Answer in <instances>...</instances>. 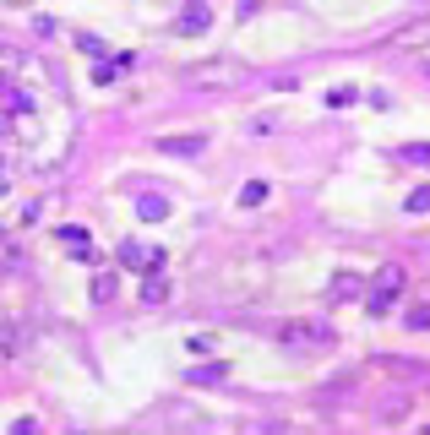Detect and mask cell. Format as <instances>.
<instances>
[{
	"mask_svg": "<svg viewBox=\"0 0 430 435\" xmlns=\"http://www.w3.org/2000/svg\"><path fill=\"white\" fill-rule=\"evenodd\" d=\"M403 158H414V164H430V147H403Z\"/></svg>",
	"mask_w": 430,
	"mask_h": 435,
	"instance_id": "2e32d148",
	"label": "cell"
},
{
	"mask_svg": "<svg viewBox=\"0 0 430 435\" xmlns=\"http://www.w3.org/2000/svg\"><path fill=\"white\" fill-rule=\"evenodd\" d=\"M120 261H125V267H137V261H147V250L137 245V240H125V245H120Z\"/></svg>",
	"mask_w": 430,
	"mask_h": 435,
	"instance_id": "30bf717a",
	"label": "cell"
},
{
	"mask_svg": "<svg viewBox=\"0 0 430 435\" xmlns=\"http://www.w3.org/2000/svg\"><path fill=\"white\" fill-rule=\"evenodd\" d=\"M409 212H430V186H419V190L409 196Z\"/></svg>",
	"mask_w": 430,
	"mask_h": 435,
	"instance_id": "7c38bea8",
	"label": "cell"
},
{
	"mask_svg": "<svg viewBox=\"0 0 430 435\" xmlns=\"http://www.w3.org/2000/svg\"><path fill=\"white\" fill-rule=\"evenodd\" d=\"M22 349V327H0V359H17Z\"/></svg>",
	"mask_w": 430,
	"mask_h": 435,
	"instance_id": "8992f818",
	"label": "cell"
},
{
	"mask_svg": "<svg viewBox=\"0 0 430 435\" xmlns=\"http://www.w3.org/2000/svg\"><path fill=\"white\" fill-rule=\"evenodd\" d=\"M207 27H213V6H202V0H191L180 17H175V33H180V39H196Z\"/></svg>",
	"mask_w": 430,
	"mask_h": 435,
	"instance_id": "3957f363",
	"label": "cell"
},
{
	"mask_svg": "<svg viewBox=\"0 0 430 435\" xmlns=\"http://www.w3.org/2000/svg\"><path fill=\"white\" fill-rule=\"evenodd\" d=\"M137 218L158 223V218H169V202H164V196H137Z\"/></svg>",
	"mask_w": 430,
	"mask_h": 435,
	"instance_id": "277c9868",
	"label": "cell"
},
{
	"mask_svg": "<svg viewBox=\"0 0 430 435\" xmlns=\"http://www.w3.org/2000/svg\"><path fill=\"white\" fill-rule=\"evenodd\" d=\"M164 299H169V283L158 278V272H153V283L142 289V305H164Z\"/></svg>",
	"mask_w": 430,
	"mask_h": 435,
	"instance_id": "ba28073f",
	"label": "cell"
},
{
	"mask_svg": "<svg viewBox=\"0 0 430 435\" xmlns=\"http://www.w3.org/2000/svg\"><path fill=\"white\" fill-rule=\"evenodd\" d=\"M409 327H419V332L430 327V305H414V316H409Z\"/></svg>",
	"mask_w": 430,
	"mask_h": 435,
	"instance_id": "9a60e30c",
	"label": "cell"
},
{
	"mask_svg": "<svg viewBox=\"0 0 430 435\" xmlns=\"http://www.w3.org/2000/svg\"><path fill=\"white\" fill-rule=\"evenodd\" d=\"M398 289H403V267H381V272H376V283H370L365 311H370V316H387L392 299H398Z\"/></svg>",
	"mask_w": 430,
	"mask_h": 435,
	"instance_id": "6da1fadb",
	"label": "cell"
},
{
	"mask_svg": "<svg viewBox=\"0 0 430 435\" xmlns=\"http://www.w3.org/2000/svg\"><path fill=\"white\" fill-rule=\"evenodd\" d=\"M207 136H164V152H202Z\"/></svg>",
	"mask_w": 430,
	"mask_h": 435,
	"instance_id": "5b68a950",
	"label": "cell"
},
{
	"mask_svg": "<svg viewBox=\"0 0 430 435\" xmlns=\"http://www.w3.org/2000/svg\"><path fill=\"white\" fill-rule=\"evenodd\" d=\"M278 343L284 349H310V343H327V327L322 321H284L278 327Z\"/></svg>",
	"mask_w": 430,
	"mask_h": 435,
	"instance_id": "7a4b0ae2",
	"label": "cell"
},
{
	"mask_svg": "<svg viewBox=\"0 0 430 435\" xmlns=\"http://www.w3.org/2000/svg\"><path fill=\"white\" fill-rule=\"evenodd\" d=\"M343 294H360V278H348V272L332 278V299H343Z\"/></svg>",
	"mask_w": 430,
	"mask_h": 435,
	"instance_id": "8fae6325",
	"label": "cell"
},
{
	"mask_svg": "<svg viewBox=\"0 0 430 435\" xmlns=\"http://www.w3.org/2000/svg\"><path fill=\"white\" fill-rule=\"evenodd\" d=\"M191 381H224V365H202V370L191 375Z\"/></svg>",
	"mask_w": 430,
	"mask_h": 435,
	"instance_id": "5bb4252c",
	"label": "cell"
},
{
	"mask_svg": "<svg viewBox=\"0 0 430 435\" xmlns=\"http://www.w3.org/2000/svg\"><path fill=\"white\" fill-rule=\"evenodd\" d=\"M93 299H99V305L115 299V272H99V278H93Z\"/></svg>",
	"mask_w": 430,
	"mask_h": 435,
	"instance_id": "52a82bcc",
	"label": "cell"
},
{
	"mask_svg": "<svg viewBox=\"0 0 430 435\" xmlns=\"http://www.w3.org/2000/svg\"><path fill=\"white\" fill-rule=\"evenodd\" d=\"M327 104H332V109H343V104H354V87H332V93H327Z\"/></svg>",
	"mask_w": 430,
	"mask_h": 435,
	"instance_id": "4fadbf2b",
	"label": "cell"
},
{
	"mask_svg": "<svg viewBox=\"0 0 430 435\" xmlns=\"http://www.w3.org/2000/svg\"><path fill=\"white\" fill-rule=\"evenodd\" d=\"M256 202H267V180H251V186L240 190V207H256Z\"/></svg>",
	"mask_w": 430,
	"mask_h": 435,
	"instance_id": "9c48e42d",
	"label": "cell"
}]
</instances>
